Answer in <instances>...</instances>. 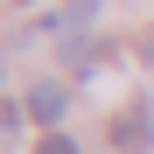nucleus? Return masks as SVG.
Masks as SVG:
<instances>
[{
  "mask_svg": "<svg viewBox=\"0 0 154 154\" xmlns=\"http://www.w3.org/2000/svg\"><path fill=\"white\" fill-rule=\"evenodd\" d=\"M21 7H28V0H21Z\"/></svg>",
  "mask_w": 154,
  "mask_h": 154,
  "instance_id": "6",
  "label": "nucleus"
},
{
  "mask_svg": "<svg viewBox=\"0 0 154 154\" xmlns=\"http://www.w3.org/2000/svg\"><path fill=\"white\" fill-rule=\"evenodd\" d=\"M63 105H70V91L56 84V77H49V84H35V91H28V119H42V126H56V119H63Z\"/></svg>",
  "mask_w": 154,
  "mask_h": 154,
  "instance_id": "2",
  "label": "nucleus"
},
{
  "mask_svg": "<svg viewBox=\"0 0 154 154\" xmlns=\"http://www.w3.org/2000/svg\"><path fill=\"white\" fill-rule=\"evenodd\" d=\"M112 147L119 154H154V105L147 98H133V105L112 119Z\"/></svg>",
  "mask_w": 154,
  "mask_h": 154,
  "instance_id": "1",
  "label": "nucleus"
},
{
  "mask_svg": "<svg viewBox=\"0 0 154 154\" xmlns=\"http://www.w3.org/2000/svg\"><path fill=\"white\" fill-rule=\"evenodd\" d=\"M21 126H28V105L0 98V147H14V140H21Z\"/></svg>",
  "mask_w": 154,
  "mask_h": 154,
  "instance_id": "3",
  "label": "nucleus"
},
{
  "mask_svg": "<svg viewBox=\"0 0 154 154\" xmlns=\"http://www.w3.org/2000/svg\"><path fill=\"white\" fill-rule=\"evenodd\" d=\"M0 77H7V63H0Z\"/></svg>",
  "mask_w": 154,
  "mask_h": 154,
  "instance_id": "5",
  "label": "nucleus"
},
{
  "mask_svg": "<svg viewBox=\"0 0 154 154\" xmlns=\"http://www.w3.org/2000/svg\"><path fill=\"white\" fill-rule=\"evenodd\" d=\"M35 154H77V140H70V133H42V147H35Z\"/></svg>",
  "mask_w": 154,
  "mask_h": 154,
  "instance_id": "4",
  "label": "nucleus"
}]
</instances>
